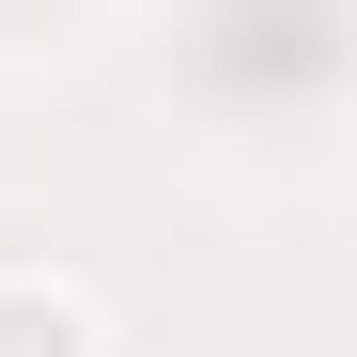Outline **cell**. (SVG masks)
Segmentation results:
<instances>
[{
    "mask_svg": "<svg viewBox=\"0 0 357 357\" xmlns=\"http://www.w3.org/2000/svg\"><path fill=\"white\" fill-rule=\"evenodd\" d=\"M0 357H93V311L47 280H0Z\"/></svg>",
    "mask_w": 357,
    "mask_h": 357,
    "instance_id": "obj_1",
    "label": "cell"
}]
</instances>
